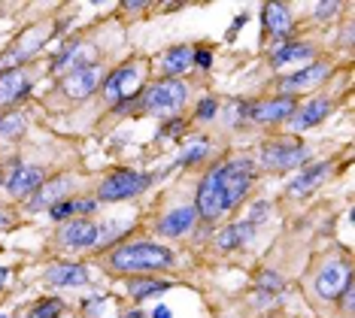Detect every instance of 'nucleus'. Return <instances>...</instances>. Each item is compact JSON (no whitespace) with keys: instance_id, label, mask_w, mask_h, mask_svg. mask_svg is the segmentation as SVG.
Returning <instances> with one entry per match:
<instances>
[{"instance_id":"1","label":"nucleus","mask_w":355,"mask_h":318,"mask_svg":"<svg viewBox=\"0 0 355 318\" xmlns=\"http://www.w3.org/2000/svg\"><path fill=\"white\" fill-rule=\"evenodd\" d=\"M173 264V251L155 242H131V246L112 249L110 267L119 273H143V270H164Z\"/></svg>"},{"instance_id":"2","label":"nucleus","mask_w":355,"mask_h":318,"mask_svg":"<svg viewBox=\"0 0 355 318\" xmlns=\"http://www.w3.org/2000/svg\"><path fill=\"white\" fill-rule=\"evenodd\" d=\"M219 176H222L225 203H228V209H231L246 197L249 185H252V176H255V164L249 158H234L228 164L219 167Z\"/></svg>"},{"instance_id":"3","label":"nucleus","mask_w":355,"mask_h":318,"mask_svg":"<svg viewBox=\"0 0 355 318\" xmlns=\"http://www.w3.org/2000/svg\"><path fill=\"white\" fill-rule=\"evenodd\" d=\"M189 97V88H185L180 79H164L155 88H149L146 97H143V109L152 112V116H167V112H176Z\"/></svg>"},{"instance_id":"4","label":"nucleus","mask_w":355,"mask_h":318,"mask_svg":"<svg viewBox=\"0 0 355 318\" xmlns=\"http://www.w3.org/2000/svg\"><path fill=\"white\" fill-rule=\"evenodd\" d=\"M198 215H204L207 222H216L228 212V203H225V191H222V176L219 167H213L209 173L200 179V188H198Z\"/></svg>"},{"instance_id":"5","label":"nucleus","mask_w":355,"mask_h":318,"mask_svg":"<svg viewBox=\"0 0 355 318\" xmlns=\"http://www.w3.org/2000/svg\"><path fill=\"white\" fill-rule=\"evenodd\" d=\"M149 185V176L146 173H137V170H116V173H110L107 179L101 182V200H128L134 197V194L146 191Z\"/></svg>"},{"instance_id":"6","label":"nucleus","mask_w":355,"mask_h":318,"mask_svg":"<svg viewBox=\"0 0 355 318\" xmlns=\"http://www.w3.org/2000/svg\"><path fill=\"white\" fill-rule=\"evenodd\" d=\"M46 37H49V24H34V28H28L10 52L0 55V73H3V70H15V64H21L25 58H31L37 48H43Z\"/></svg>"},{"instance_id":"7","label":"nucleus","mask_w":355,"mask_h":318,"mask_svg":"<svg viewBox=\"0 0 355 318\" xmlns=\"http://www.w3.org/2000/svg\"><path fill=\"white\" fill-rule=\"evenodd\" d=\"M306 161V149L297 143H270L261 149V167L268 170H288Z\"/></svg>"},{"instance_id":"8","label":"nucleus","mask_w":355,"mask_h":318,"mask_svg":"<svg viewBox=\"0 0 355 318\" xmlns=\"http://www.w3.org/2000/svg\"><path fill=\"white\" fill-rule=\"evenodd\" d=\"M137 88H140V70L137 67H122V70H116L107 79L103 94H107L110 103H122V100H128V97L137 94Z\"/></svg>"},{"instance_id":"9","label":"nucleus","mask_w":355,"mask_h":318,"mask_svg":"<svg viewBox=\"0 0 355 318\" xmlns=\"http://www.w3.org/2000/svg\"><path fill=\"white\" fill-rule=\"evenodd\" d=\"M328 64H310V67H304V70H297L295 76H286L279 82V91L286 94V97H292L295 91H304V88H316L322 79H328Z\"/></svg>"},{"instance_id":"10","label":"nucleus","mask_w":355,"mask_h":318,"mask_svg":"<svg viewBox=\"0 0 355 318\" xmlns=\"http://www.w3.org/2000/svg\"><path fill=\"white\" fill-rule=\"evenodd\" d=\"M349 279H352V276H349V267H346V264H340V260L328 264L325 270L316 276V291H319V297L334 300V297L343 291V285L349 282Z\"/></svg>"},{"instance_id":"11","label":"nucleus","mask_w":355,"mask_h":318,"mask_svg":"<svg viewBox=\"0 0 355 318\" xmlns=\"http://www.w3.org/2000/svg\"><path fill=\"white\" fill-rule=\"evenodd\" d=\"M98 82H101V67L92 64V67L67 73V76H64V91L70 97H76V100H83V97H88L94 88H98Z\"/></svg>"},{"instance_id":"12","label":"nucleus","mask_w":355,"mask_h":318,"mask_svg":"<svg viewBox=\"0 0 355 318\" xmlns=\"http://www.w3.org/2000/svg\"><path fill=\"white\" fill-rule=\"evenodd\" d=\"M40 185H43V170L21 164V167L12 170L10 182H6V191H10L12 197H31V194H34Z\"/></svg>"},{"instance_id":"13","label":"nucleus","mask_w":355,"mask_h":318,"mask_svg":"<svg viewBox=\"0 0 355 318\" xmlns=\"http://www.w3.org/2000/svg\"><path fill=\"white\" fill-rule=\"evenodd\" d=\"M295 112H297V106H295V97H286V94H279V97H273V100H264V103H258L255 109H252V118H255V121H264V125H270V121L292 118Z\"/></svg>"},{"instance_id":"14","label":"nucleus","mask_w":355,"mask_h":318,"mask_svg":"<svg viewBox=\"0 0 355 318\" xmlns=\"http://www.w3.org/2000/svg\"><path fill=\"white\" fill-rule=\"evenodd\" d=\"M92 64V48H88L85 43H79V39H73V43L64 46V52L55 58L52 64V73H73V70H83Z\"/></svg>"},{"instance_id":"15","label":"nucleus","mask_w":355,"mask_h":318,"mask_svg":"<svg viewBox=\"0 0 355 318\" xmlns=\"http://www.w3.org/2000/svg\"><path fill=\"white\" fill-rule=\"evenodd\" d=\"M98 227L92 222H85V218H79V222H67L61 227V242L70 249H88L98 242Z\"/></svg>"},{"instance_id":"16","label":"nucleus","mask_w":355,"mask_h":318,"mask_svg":"<svg viewBox=\"0 0 355 318\" xmlns=\"http://www.w3.org/2000/svg\"><path fill=\"white\" fill-rule=\"evenodd\" d=\"M43 279L49 285H64V288L70 285V288H79V285L88 282V273H85V267H79V264H55L43 273Z\"/></svg>"},{"instance_id":"17","label":"nucleus","mask_w":355,"mask_h":318,"mask_svg":"<svg viewBox=\"0 0 355 318\" xmlns=\"http://www.w3.org/2000/svg\"><path fill=\"white\" fill-rule=\"evenodd\" d=\"M195 218H198L195 206H182V209H173L171 215L161 218V224H158V227H161V233H167V236H182V233H189V231H191Z\"/></svg>"},{"instance_id":"18","label":"nucleus","mask_w":355,"mask_h":318,"mask_svg":"<svg viewBox=\"0 0 355 318\" xmlns=\"http://www.w3.org/2000/svg\"><path fill=\"white\" fill-rule=\"evenodd\" d=\"M328 112H331V100H325V97H319V100L306 103L301 112H295V116H292V127H295V130L313 127V125H319V121L325 118Z\"/></svg>"},{"instance_id":"19","label":"nucleus","mask_w":355,"mask_h":318,"mask_svg":"<svg viewBox=\"0 0 355 318\" xmlns=\"http://www.w3.org/2000/svg\"><path fill=\"white\" fill-rule=\"evenodd\" d=\"M28 91V79L21 70H3L0 73V103H12Z\"/></svg>"},{"instance_id":"20","label":"nucleus","mask_w":355,"mask_h":318,"mask_svg":"<svg viewBox=\"0 0 355 318\" xmlns=\"http://www.w3.org/2000/svg\"><path fill=\"white\" fill-rule=\"evenodd\" d=\"M261 21L273 30V37H286L288 28H292V12H288L282 3H268L261 10Z\"/></svg>"},{"instance_id":"21","label":"nucleus","mask_w":355,"mask_h":318,"mask_svg":"<svg viewBox=\"0 0 355 318\" xmlns=\"http://www.w3.org/2000/svg\"><path fill=\"white\" fill-rule=\"evenodd\" d=\"M67 188H70V179H67V176H58V179H55V182L46 185V188H43V185H40L37 194H34V200H31V209L52 206V203L58 200V197H61V194L67 191Z\"/></svg>"},{"instance_id":"22","label":"nucleus","mask_w":355,"mask_h":318,"mask_svg":"<svg viewBox=\"0 0 355 318\" xmlns=\"http://www.w3.org/2000/svg\"><path fill=\"white\" fill-rule=\"evenodd\" d=\"M252 231H255L252 222H240V224L225 227V231L219 233V246L222 249H240V246H246V242L252 240Z\"/></svg>"},{"instance_id":"23","label":"nucleus","mask_w":355,"mask_h":318,"mask_svg":"<svg viewBox=\"0 0 355 318\" xmlns=\"http://www.w3.org/2000/svg\"><path fill=\"white\" fill-rule=\"evenodd\" d=\"M161 67H164L167 76H180L191 67V48L189 46H173L171 52L164 55V61H161Z\"/></svg>"},{"instance_id":"24","label":"nucleus","mask_w":355,"mask_h":318,"mask_svg":"<svg viewBox=\"0 0 355 318\" xmlns=\"http://www.w3.org/2000/svg\"><path fill=\"white\" fill-rule=\"evenodd\" d=\"M328 170H331L328 164H316V167L304 170V173H301V176H297L295 182H292V188H288V191L297 194V197H301V194H310V191H313V188H316V185L322 182V179L328 176Z\"/></svg>"},{"instance_id":"25","label":"nucleus","mask_w":355,"mask_h":318,"mask_svg":"<svg viewBox=\"0 0 355 318\" xmlns=\"http://www.w3.org/2000/svg\"><path fill=\"white\" fill-rule=\"evenodd\" d=\"M310 55H313L310 46H304V43H286V46H279L277 52H273V67H282V64H292V61H306Z\"/></svg>"},{"instance_id":"26","label":"nucleus","mask_w":355,"mask_h":318,"mask_svg":"<svg viewBox=\"0 0 355 318\" xmlns=\"http://www.w3.org/2000/svg\"><path fill=\"white\" fill-rule=\"evenodd\" d=\"M98 203L94 200H58L52 206V218H70V215H85V212H94Z\"/></svg>"},{"instance_id":"27","label":"nucleus","mask_w":355,"mask_h":318,"mask_svg":"<svg viewBox=\"0 0 355 318\" xmlns=\"http://www.w3.org/2000/svg\"><path fill=\"white\" fill-rule=\"evenodd\" d=\"M171 288V282L164 279H134L128 282V291H131V297H149V294H158V291H167Z\"/></svg>"},{"instance_id":"28","label":"nucleus","mask_w":355,"mask_h":318,"mask_svg":"<svg viewBox=\"0 0 355 318\" xmlns=\"http://www.w3.org/2000/svg\"><path fill=\"white\" fill-rule=\"evenodd\" d=\"M61 300H40V303L34 306V312H31L28 318H58L61 312Z\"/></svg>"},{"instance_id":"29","label":"nucleus","mask_w":355,"mask_h":318,"mask_svg":"<svg viewBox=\"0 0 355 318\" xmlns=\"http://www.w3.org/2000/svg\"><path fill=\"white\" fill-rule=\"evenodd\" d=\"M258 288H261V291H270V294H277V291L286 288V282H282L277 273H270V270H268V273L258 276Z\"/></svg>"},{"instance_id":"30","label":"nucleus","mask_w":355,"mask_h":318,"mask_svg":"<svg viewBox=\"0 0 355 318\" xmlns=\"http://www.w3.org/2000/svg\"><path fill=\"white\" fill-rule=\"evenodd\" d=\"M207 154V143L200 140V143H191L189 149L182 152V158H180V164H195V161H200Z\"/></svg>"},{"instance_id":"31","label":"nucleus","mask_w":355,"mask_h":318,"mask_svg":"<svg viewBox=\"0 0 355 318\" xmlns=\"http://www.w3.org/2000/svg\"><path fill=\"white\" fill-rule=\"evenodd\" d=\"M21 127H25V125H21V118H19V116H10L6 121H0V134H3V136L21 134Z\"/></svg>"},{"instance_id":"32","label":"nucleus","mask_w":355,"mask_h":318,"mask_svg":"<svg viewBox=\"0 0 355 318\" xmlns=\"http://www.w3.org/2000/svg\"><path fill=\"white\" fill-rule=\"evenodd\" d=\"M216 109H219V106H216L213 97H204V100L198 103V118H213Z\"/></svg>"},{"instance_id":"33","label":"nucleus","mask_w":355,"mask_h":318,"mask_svg":"<svg viewBox=\"0 0 355 318\" xmlns=\"http://www.w3.org/2000/svg\"><path fill=\"white\" fill-rule=\"evenodd\" d=\"M191 61H195L198 67H209V64H213V55H209L207 48H200V52H191Z\"/></svg>"},{"instance_id":"34","label":"nucleus","mask_w":355,"mask_h":318,"mask_svg":"<svg viewBox=\"0 0 355 318\" xmlns=\"http://www.w3.org/2000/svg\"><path fill=\"white\" fill-rule=\"evenodd\" d=\"M337 10H340V3H334V0H331V3H319L316 6V15H319V19H328V15L337 12Z\"/></svg>"},{"instance_id":"35","label":"nucleus","mask_w":355,"mask_h":318,"mask_svg":"<svg viewBox=\"0 0 355 318\" xmlns=\"http://www.w3.org/2000/svg\"><path fill=\"white\" fill-rule=\"evenodd\" d=\"M155 318H173V312H171L167 306H158V309H155Z\"/></svg>"},{"instance_id":"36","label":"nucleus","mask_w":355,"mask_h":318,"mask_svg":"<svg viewBox=\"0 0 355 318\" xmlns=\"http://www.w3.org/2000/svg\"><path fill=\"white\" fill-rule=\"evenodd\" d=\"M10 224H12V218H10V215H6V212H3V209H0V227H10Z\"/></svg>"},{"instance_id":"37","label":"nucleus","mask_w":355,"mask_h":318,"mask_svg":"<svg viewBox=\"0 0 355 318\" xmlns=\"http://www.w3.org/2000/svg\"><path fill=\"white\" fill-rule=\"evenodd\" d=\"M3 285H6V270L0 267V288H3Z\"/></svg>"},{"instance_id":"38","label":"nucleus","mask_w":355,"mask_h":318,"mask_svg":"<svg viewBox=\"0 0 355 318\" xmlns=\"http://www.w3.org/2000/svg\"><path fill=\"white\" fill-rule=\"evenodd\" d=\"M122 318H146L143 312H128V315H122Z\"/></svg>"},{"instance_id":"39","label":"nucleus","mask_w":355,"mask_h":318,"mask_svg":"<svg viewBox=\"0 0 355 318\" xmlns=\"http://www.w3.org/2000/svg\"><path fill=\"white\" fill-rule=\"evenodd\" d=\"M0 318H6V315H0Z\"/></svg>"}]
</instances>
